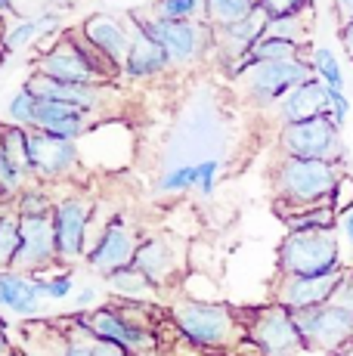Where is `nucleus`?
Listing matches in <instances>:
<instances>
[{
    "instance_id": "nucleus-1",
    "label": "nucleus",
    "mask_w": 353,
    "mask_h": 356,
    "mask_svg": "<svg viewBox=\"0 0 353 356\" xmlns=\"http://www.w3.org/2000/svg\"><path fill=\"white\" fill-rule=\"evenodd\" d=\"M341 164L319 161V159H285L276 168V195L279 204L288 211L313 208V204L335 202V193L341 186Z\"/></svg>"
},
{
    "instance_id": "nucleus-2",
    "label": "nucleus",
    "mask_w": 353,
    "mask_h": 356,
    "mask_svg": "<svg viewBox=\"0 0 353 356\" xmlns=\"http://www.w3.org/2000/svg\"><path fill=\"white\" fill-rule=\"evenodd\" d=\"M341 242L335 229H288L279 245L282 276H331L344 273Z\"/></svg>"
},
{
    "instance_id": "nucleus-3",
    "label": "nucleus",
    "mask_w": 353,
    "mask_h": 356,
    "mask_svg": "<svg viewBox=\"0 0 353 356\" xmlns=\"http://www.w3.org/2000/svg\"><path fill=\"white\" fill-rule=\"evenodd\" d=\"M171 316H174L176 332L183 334V341H189L192 347H202V350L227 347L236 338V319L229 313V307L223 304L186 298V300H176Z\"/></svg>"
},
{
    "instance_id": "nucleus-4",
    "label": "nucleus",
    "mask_w": 353,
    "mask_h": 356,
    "mask_svg": "<svg viewBox=\"0 0 353 356\" xmlns=\"http://www.w3.org/2000/svg\"><path fill=\"white\" fill-rule=\"evenodd\" d=\"M131 19L140 25L149 38H155L161 44V50L167 53L171 65H189L199 63L205 56L208 47H214V25L205 19H189V22H167V19H155L131 13Z\"/></svg>"
},
{
    "instance_id": "nucleus-5",
    "label": "nucleus",
    "mask_w": 353,
    "mask_h": 356,
    "mask_svg": "<svg viewBox=\"0 0 353 356\" xmlns=\"http://www.w3.org/2000/svg\"><path fill=\"white\" fill-rule=\"evenodd\" d=\"M81 325H84L90 341L118 344L131 356H152L155 347H158L155 328H146L140 319H131V313L121 310V307H99V310H90L81 319Z\"/></svg>"
},
{
    "instance_id": "nucleus-6",
    "label": "nucleus",
    "mask_w": 353,
    "mask_h": 356,
    "mask_svg": "<svg viewBox=\"0 0 353 356\" xmlns=\"http://www.w3.org/2000/svg\"><path fill=\"white\" fill-rule=\"evenodd\" d=\"M279 146L288 159H319V161H344L341 127L331 118H313L301 124H282Z\"/></svg>"
},
{
    "instance_id": "nucleus-7",
    "label": "nucleus",
    "mask_w": 353,
    "mask_h": 356,
    "mask_svg": "<svg viewBox=\"0 0 353 356\" xmlns=\"http://www.w3.org/2000/svg\"><path fill=\"white\" fill-rule=\"evenodd\" d=\"M248 341L257 347L261 356H295L307 350L304 332L297 325V313L282 304L263 307L248 325Z\"/></svg>"
},
{
    "instance_id": "nucleus-8",
    "label": "nucleus",
    "mask_w": 353,
    "mask_h": 356,
    "mask_svg": "<svg viewBox=\"0 0 353 356\" xmlns=\"http://www.w3.org/2000/svg\"><path fill=\"white\" fill-rule=\"evenodd\" d=\"M297 325L304 332L307 350L338 353L353 341V310L335 304V300L325 307H313V310H301Z\"/></svg>"
},
{
    "instance_id": "nucleus-9",
    "label": "nucleus",
    "mask_w": 353,
    "mask_h": 356,
    "mask_svg": "<svg viewBox=\"0 0 353 356\" xmlns=\"http://www.w3.org/2000/svg\"><path fill=\"white\" fill-rule=\"evenodd\" d=\"M310 78H316L313 63H304V59L257 63L245 72V87L254 102H276V99H285L291 90H297Z\"/></svg>"
},
{
    "instance_id": "nucleus-10",
    "label": "nucleus",
    "mask_w": 353,
    "mask_h": 356,
    "mask_svg": "<svg viewBox=\"0 0 353 356\" xmlns=\"http://www.w3.org/2000/svg\"><path fill=\"white\" fill-rule=\"evenodd\" d=\"M140 238L133 227H127L124 214H115L112 220L106 223V229L99 232L97 245L87 251V266L99 276H112V273L124 270V266H133V257H137Z\"/></svg>"
},
{
    "instance_id": "nucleus-11",
    "label": "nucleus",
    "mask_w": 353,
    "mask_h": 356,
    "mask_svg": "<svg viewBox=\"0 0 353 356\" xmlns=\"http://www.w3.org/2000/svg\"><path fill=\"white\" fill-rule=\"evenodd\" d=\"M93 204L81 195L59 198L53 208V232H56V248L63 264H78L87 251V232H90Z\"/></svg>"
},
{
    "instance_id": "nucleus-12",
    "label": "nucleus",
    "mask_w": 353,
    "mask_h": 356,
    "mask_svg": "<svg viewBox=\"0 0 353 356\" xmlns=\"http://www.w3.org/2000/svg\"><path fill=\"white\" fill-rule=\"evenodd\" d=\"M81 164V149L74 140L44 134V130H28V174L40 180H56L65 177Z\"/></svg>"
},
{
    "instance_id": "nucleus-13",
    "label": "nucleus",
    "mask_w": 353,
    "mask_h": 356,
    "mask_svg": "<svg viewBox=\"0 0 353 356\" xmlns=\"http://www.w3.org/2000/svg\"><path fill=\"white\" fill-rule=\"evenodd\" d=\"M344 273H331V276H282L279 289H276V304L288 307L295 313L331 304L338 289H341Z\"/></svg>"
},
{
    "instance_id": "nucleus-14",
    "label": "nucleus",
    "mask_w": 353,
    "mask_h": 356,
    "mask_svg": "<svg viewBox=\"0 0 353 356\" xmlns=\"http://www.w3.org/2000/svg\"><path fill=\"white\" fill-rule=\"evenodd\" d=\"M19 223H22V245H19V254L13 260V266L31 273L50 270L59 257L53 217H19Z\"/></svg>"
},
{
    "instance_id": "nucleus-15",
    "label": "nucleus",
    "mask_w": 353,
    "mask_h": 356,
    "mask_svg": "<svg viewBox=\"0 0 353 356\" xmlns=\"http://www.w3.org/2000/svg\"><path fill=\"white\" fill-rule=\"evenodd\" d=\"M38 72L53 81H63V84H97V87L103 84L99 74L93 72V65L87 63V56L78 50V44L72 38H63L56 47H50L38 59Z\"/></svg>"
},
{
    "instance_id": "nucleus-16",
    "label": "nucleus",
    "mask_w": 353,
    "mask_h": 356,
    "mask_svg": "<svg viewBox=\"0 0 353 356\" xmlns=\"http://www.w3.org/2000/svg\"><path fill=\"white\" fill-rule=\"evenodd\" d=\"M279 118L282 124H301V121L313 118H331V90L319 78L304 81L297 90L279 102Z\"/></svg>"
},
{
    "instance_id": "nucleus-17",
    "label": "nucleus",
    "mask_w": 353,
    "mask_h": 356,
    "mask_svg": "<svg viewBox=\"0 0 353 356\" xmlns=\"http://www.w3.org/2000/svg\"><path fill=\"white\" fill-rule=\"evenodd\" d=\"M267 22H270V16L257 6L248 19H242V22L214 29V50L220 53L223 59H229V63H236V59L242 63V59L261 44L263 31H267Z\"/></svg>"
},
{
    "instance_id": "nucleus-18",
    "label": "nucleus",
    "mask_w": 353,
    "mask_h": 356,
    "mask_svg": "<svg viewBox=\"0 0 353 356\" xmlns=\"http://www.w3.org/2000/svg\"><path fill=\"white\" fill-rule=\"evenodd\" d=\"M90 115L93 112L78 108V106H69V102L40 99L31 130H44V134H53V136H63V140L78 143L81 136L90 130Z\"/></svg>"
},
{
    "instance_id": "nucleus-19",
    "label": "nucleus",
    "mask_w": 353,
    "mask_h": 356,
    "mask_svg": "<svg viewBox=\"0 0 353 356\" xmlns=\"http://www.w3.org/2000/svg\"><path fill=\"white\" fill-rule=\"evenodd\" d=\"M81 34L97 47L99 53H106L112 63H118L124 68V59H127V50H131V31L118 22L115 16H106V13H93L81 22Z\"/></svg>"
},
{
    "instance_id": "nucleus-20",
    "label": "nucleus",
    "mask_w": 353,
    "mask_h": 356,
    "mask_svg": "<svg viewBox=\"0 0 353 356\" xmlns=\"http://www.w3.org/2000/svg\"><path fill=\"white\" fill-rule=\"evenodd\" d=\"M44 298L47 294L40 273L22 276L19 270H3V276H0V300H3L6 310L19 313V316H35Z\"/></svg>"
},
{
    "instance_id": "nucleus-21",
    "label": "nucleus",
    "mask_w": 353,
    "mask_h": 356,
    "mask_svg": "<svg viewBox=\"0 0 353 356\" xmlns=\"http://www.w3.org/2000/svg\"><path fill=\"white\" fill-rule=\"evenodd\" d=\"M22 87H28L38 99H53V102H69V106L87 108V112H97L99 102H103V93H99L97 84H63V81H53L47 74L35 72Z\"/></svg>"
},
{
    "instance_id": "nucleus-22",
    "label": "nucleus",
    "mask_w": 353,
    "mask_h": 356,
    "mask_svg": "<svg viewBox=\"0 0 353 356\" xmlns=\"http://www.w3.org/2000/svg\"><path fill=\"white\" fill-rule=\"evenodd\" d=\"M167 65L171 63H167V53L161 50V44L155 38H149V34L131 19V50H127V59H124V74L133 81H140V78L161 74Z\"/></svg>"
},
{
    "instance_id": "nucleus-23",
    "label": "nucleus",
    "mask_w": 353,
    "mask_h": 356,
    "mask_svg": "<svg viewBox=\"0 0 353 356\" xmlns=\"http://www.w3.org/2000/svg\"><path fill=\"white\" fill-rule=\"evenodd\" d=\"M133 266L142 270L149 276V282L158 289V285H167L176 273V257L174 248L165 236H149L140 242L137 257H133Z\"/></svg>"
},
{
    "instance_id": "nucleus-24",
    "label": "nucleus",
    "mask_w": 353,
    "mask_h": 356,
    "mask_svg": "<svg viewBox=\"0 0 353 356\" xmlns=\"http://www.w3.org/2000/svg\"><path fill=\"white\" fill-rule=\"evenodd\" d=\"M106 285H108V291L121 300H146L149 294L155 291L149 276L142 270H137V266H124V270L106 276Z\"/></svg>"
},
{
    "instance_id": "nucleus-25",
    "label": "nucleus",
    "mask_w": 353,
    "mask_h": 356,
    "mask_svg": "<svg viewBox=\"0 0 353 356\" xmlns=\"http://www.w3.org/2000/svg\"><path fill=\"white\" fill-rule=\"evenodd\" d=\"M205 10L208 22L214 29H223V25H236L242 19H248L257 10V3L254 0H205Z\"/></svg>"
},
{
    "instance_id": "nucleus-26",
    "label": "nucleus",
    "mask_w": 353,
    "mask_h": 356,
    "mask_svg": "<svg viewBox=\"0 0 353 356\" xmlns=\"http://www.w3.org/2000/svg\"><path fill=\"white\" fill-rule=\"evenodd\" d=\"M155 19H167V22H189V19H208L205 0H155L152 3Z\"/></svg>"
},
{
    "instance_id": "nucleus-27",
    "label": "nucleus",
    "mask_w": 353,
    "mask_h": 356,
    "mask_svg": "<svg viewBox=\"0 0 353 356\" xmlns=\"http://www.w3.org/2000/svg\"><path fill=\"white\" fill-rule=\"evenodd\" d=\"M288 229H335V202L291 211L288 214Z\"/></svg>"
},
{
    "instance_id": "nucleus-28",
    "label": "nucleus",
    "mask_w": 353,
    "mask_h": 356,
    "mask_svg": "<svg viewBox=\"0 0 353 356\" xmlns=\"http://www.w3.org/2000/svg\"><path fill=\"white\" fill-rule=\"evenodd\" d=\"M13 202H16V211H13L16 217H53V208H56L50 193H44L40 186H25Z\"/></svg>"
},
{
    "instance_id": "nucleus-29",
    "label": "nucleus",
    "mask_w": 353,
    "mask_h": 356,
    "mask_svg": "<svg viewBox=\"0 0 353 356\" xmlns=\"http://www.w3.org/2000/svg\"><path fill=\"white\" fill-rule=\"evenodd\" d=\"M310 63H313V74L329 87V90L344 93V72H341V65H338L335 53H331L329 47H316L313 56H310Z\"/></svg>"
},
{
    "instance_id": "nucleus-30",
    "label": "nucleus",
    "mask_w": 353,
    "mask_h": 356,
    "mask_svg": "<svg viewBox=\"0 0 353 356\" xmlns=\"http://www.w3.org/2000/svg\"><path fill=\"white\" fill-rule=\"evenodd\" d=\"M38 102L40 99L28 90V87H19V90L10 97V102H6V118H10V124L31 130V124H35V115H38Z\"/></svg>"
},
{
    "instance_id": "nucleus-31",
    "label": "nucleus",
    "mask_w": 353,
    "mask_h": 356,
    "mask_svg": "<svg viewBox=\"0 0 353 356\" xmlns=\"http://www.w3.org/2000/svg\"><path fill=\"white\" fill-rule=\"evenodd\" d=\"M19 245H22V223H19L16 214H3L0 217V260L13 266Z\"/></svg>"
},
{
    "instance_id": "nucleus-32",
    "label": "nucleus",
    "mask_w": 353,
    "mask_h": 356,
    "mask_svg": "<svg viewBox=\"0 0 353 356\" xmlns=\"http://www.w3.org/2000/svg\"><path fill=\"white\" fill-rule=\"evenodd\" d=\"M195 183H199V164H180V168L167 170L165 180L158 183L161 193L174 195V193H186V189H192Z\"/></svg>"
},
{
    "instance_id": "nucleus-33",
    "label": "nucleus",
    "mask_w": 353,
    "mask_h": 356,
    "mask_svg": "<svg viewBox=\"0 0 353 356\" xmlns=\"http://www.w3.org/2000/svg\"><path fill=\"white\" fill-rule=\"evenodd\" d=\"M25 174H28V170L19 161H13L10 155H0V186H3L6 198H16L25 189Z\"/></svg>"
},
{
    "instance_id": "nucleus-34",
    "label": "nucleus",
    "mask_w": 353,
    "mask_h": 356,
    "mask_svg": "<svg viewBox=\"0 0 353 356\" xmlns=\"http://www.w3.org/2000/svg\"><path fill=\"white\" fill-rule=\"evenodd\" d=\"M44 34V29H40V19H22V22L16 25L10 34H6V50H22V47L35 44V40Z\"/></svg>"
},
{
    "instance_id": "nucleus-35",
    "label": "nucleus",
    "mask_w": 353,
    "mask_h": 356,
    "mask_svg": "<svg viewBox=\"0 0 353 356\" xmlns=\"http://www.w3.org/2000/svg\"><path fill=\"white\" fill-rule=\"evenodd\" d=\"M270 19H282V16H301L310 6V0H263L257 3Z\"/></svg>"
},
{
    "instance_id": "nucleus-36",
    "label": "nucleus",
    "mask_w": 353,
    "mask_h": 356,
    "mask_svg": "<svg viewBox=\"0 0 353 356\" xmlns=\"http://www.w3.org/2000/svg\"><path fill=\"white\" fill-rule=\"evenodd\" d=\"M304 19L301 16H282V19H270L263 38H288V40H301L297 31H301Z\"/></svg>"
},
{
    "instance_id": "nucleus-37",
    "label": "nucleus",
    "mask_w": 353,
    "mask_h": 356,
    "mask_svg": "<svg viewBox=\"0 0 353 356\" xmlns=\"http://www.w3.org/2000/svg\"><path fill=\"white\" fill-rule=\"evenodd\" d=\"M72 291H74V282L69 273H53V276L44 279V294L50 300H65Z\"/></svg>"
},
{
    "instance_id": "nucleus-38",
    "label": "nucleus",
    "mask_w": 353,
    "mask_h": 356,
    "mask_svg": "<svg viewBox=\"0 0 353 356\" xmlns=\"http://www.w3.org/2000/svg\"><path fill=\"white\" fill-rule=\"evenodd\" d=\"M217 170H220V161H217V159L199 161V183H195V189H199L205 198L214 195V177H217Z\"/></svg>"
},
{
    "instance_id": "nucleus-39",
    "label": "nucleus",
    "mask_w": 353,
    "mask_h": 356,
    "mask_svg": "<svg viewBox=\"0 0 353 356\" xmlns=\"http://www.w3.org/2000/svg\"><path fill=\"white\" fill-rule=\"evenodd\" d=\"M347 115H350V99L341 90H331V121L338 127H344L347 124Z\"/></svg>"
},
{
    "instance_id": "nucleus-40",
    "label": "nucleus",
    "mask_w": 353,
    "mask_h": 356,
    "mask_svg": "<svg viewBox=\"0 0 353 356\" xmlns=\"http://www.w3.org/2000/svg\"><path fill=\"white\" fill-rule=\"evenodd\" d=\"M335 304L350 307L353 310V270L350 266H347V273H344V279H341V289H338V294H335Z\"/></svg>"
},
{
    "instance_id": "nucleus-41",
    "label": "nucleus",
    "mask_w": 353,
    "mask_h": 356,
    "mask_svg": "<svg viewBox=\"0 0 353 356\" xmlns=\"http://www.w3.org/2000/svg\"><path fill=\"white\" fill-rule=\"evenodd\" d=\"M97 298H99L97 285H81L78 294H74V304H78V310H90L97 304Z\"/></svg>"
},
{
    "instance_id": "nucleus-42",
    "label": "nucleus",
    "mask_w": 353,
    "mask_h": 356,
    "mask_svg": "<svg viewBox=\"0 0 353 356\" xmlns=\"http://www.w3.org/2000/svg\"><path fill=\"white\" fill-rule=\"evenodd\" d=\"M90 356H131V353L118 344H108V341H90Z\"/></svg>"
},
{
    "instance_id": "nucleus-43",
    "label": "nucleus",
    "mask_w": 353,
    "mask_h": 356,
    "mask_svg": "<svg viewBox=\"0 0 353 356\" xmlns=\"http://www.w3.org/2000/svg\"><path fill=\"white\" fill-rule=\"evenodd\" d=\"M341 236H344V242H347V248L353 251V202L341 211Z\"/></svg>"
},
{
    "instance_id": "nucleus-44",
    "label": "nucleus",
    "mask_w": 353,
    "mask_h": 356,
    "mask_svg": "<svg viewBox=\"0 0 353 356\" xmlns=\"http://www.w3.org/2000/svg\"><path fill=\"white\" fill-rule=\"evenodd\" d=\"M56 356H90V344H84V341H78V338H69Z\"/></svg>"
},
{
    "instance_id": "nucleus-45",
    "label": "nucleus",
    "mask_w": 353,
    "mask_h": 356,
    "mask_svg": "<svg viewBox=\"0 0 353 356\" xmlns=\"http://www.w3.org/2000/svg\"><path fill=\"white\" fill-rule=\"evenodd\" d=\"M338 6V16H341V25L353 22V0H335Z\"/></svg>"
},
{
    "instance_id": "nucleus-46",
    "label": "nucleus",
    "mask_w": 353,
    "mask_h": 356,
    "mask_svg": "<svg viewBox=\"0 0 353 356\" xmlns=\"http://www.w3.org/2000/svg\"><path fill=\"white\" fill-rule=\"evenodd\" d=\"M341 44H344V50L353 56V22L347 25H341Z\"/></svg>"
},
{
    "instance_id": "nucleus-47",
    "label": "nucleus",
    "mask_w": 353,
    "mask_h": 356,
    "mask_svg": "<svg viewBox=\"0 0 353 356\" xmlns=\"http://www.w3.org/2000/svg\"><path fill=\"white\" fill-rule=\"evenodd\" d=\"M0 10H3V16H13V19H22V13L16 10V3L13 0H0Z\"/></svg>"
},
{
    "instance_id": "nucleus-48",
    "label": "nucleus",
    "mask_w": 353,
    "mask_h": 356,
    "mask_svg": "<svg viewBox=\"0 0 353 356\" xmlns=\"http://www.w3.org/2000/svg\"><path fill=\"white\" fill-rule=\"evenodd\" d=\"M254 3H263V0H254Z\"/></svg>"
},
{
    "instance_id": "nucleus-49",
    "label": "nucleus",
    "mask_w": 353,
    "mask_h": 356,
    "mask_svg": "<svg viewBox=\"0 0 353 356\" xmlns=\"http://www.w3.org/2000/svg\"><path fill=\"white\" fill-rule=\"evenodd\" d=\"M350 270H353V264H350Z\"/></svg>"
},
{
    "instance_id": "nucleus-50",
    "label": "nucleus",
    "mask_w": 353,
    "mask_h": 356,
    "mask_svg": "<svg viewBox=\"0 0 353 356\" xmlns=\"http://www.w3.org/2000/svg\"><path fill=\"white\" fill-rule=\"evenodd\" d=\"M152 356H158V353H152Z\"/></svg>"
}]
</instances>
